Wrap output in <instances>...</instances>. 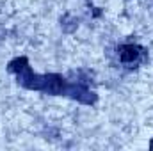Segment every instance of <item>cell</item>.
<instances>
[{"mask_svg": "<svg viewBox=\"0 0 153 151\" xmlns=\"http://www.w3.org/2000/svg\"><path fill=\"white\" fill-rule=\"evenodd\" d=\"M119 59L126 66H135L143 59V48L137 44H123L119 48Z\"/></svg>", "mask_w": 153, "mask_h": 151, "instance_id": "1", "label": "cell"}]
</instances>
